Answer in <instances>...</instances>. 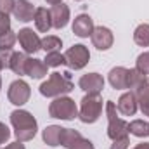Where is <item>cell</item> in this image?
<instances>
[{
    "mask_svg": "<svg viewBox=\"0 0 149 149\" xmlns=\"http://www.w3.org/2000/svg\"><path fill=\"white\" fill-rule=\"evenodd\" d=\"M135 70L141 71L142 74H149V52H142L137 56V61H135Z\"/></svg>",
    "mask_w": 149,
    "mask_h": 149,
    "instance_id": "4316f807",
    "label": "cell"
},
{
    "mask_svg": "<svg viewBox=\"0 0 149 149\" xmlns=\"http://www.w3.org/2000/svg\"><path fill=\"white\" fill-rule=\"evenodd\" d=\"M63 47V40L56 35H47V37L42 38V50L47 52H54V50H61Z\"/></svg>",
    "mask_w": 149,
    "mask_h": 149,
    "instance_id": "603a6c76",
    "label": "cell"
},
{
    "mask_svg": "<svg viewBox=\"0 0 149 149\" xmlns=\"http://www.w3.org/2000/svg\"><path fill=\"white\" fill-rule=\"evenodd\" d=\"M116 109H118V113H121L123 116H134L137 113V109H139L135 94L132 90L121 94L120 99H118V102H116Z\"/></svg>",
    "mask_w": 149,
    "mask_h": 149,
    "instance_id": "5bb4252c",
    "label": "cell"
},
{
    "mask_svg": "<svg viewBox=\"0 0 149 149\" xmlns=\"http://www.w3.org/2000/svg\"><path fill=\"white\" fill-rule=\"evenodd\" d=\"M128 148H130V139L128 137H123V139L113 141V144L109 149H128Z\"/></svg>",
    "mask_w": 149,
    "mask_h": 149,
    "instance_id": "f546056e",
    "label": "cell"
},
{
    "mask_svg": "<svg viewBox=\"0 0 149 149\" xmlns=\"http://www.w3.org/2000/svg\"><path fill=\"white\" fill-rule=\"evenodd\" d=\"M17 42L26 54H35L42 49V38L31 28H23L17 31Z\"/></svg>",
    "mask_w": 149,
    "mask_h": 149,
    "instance_id": "9c48e42d",
    "label": "cell"
},
{
    "mask_svg": "<svg viewBox=\"0 0 149 149\" xmlns=\"http://www.w3.org/2000/svg\"><path fill=\"white\" fill-rule=\"evenodd\" d=\"M134 42L139 47H149V24L142 23L134 31Z\"/></svg>",
    "mask_w": 149,
    "mask_h": 149,
    "instance_id": "7402d4cb",
    "label": "cell"
},
{
    "mask_svg": "<svg viewBox=\"0 0 149 149\" xmlns=\"http://www.w3.org/2000/svg\"><path fill=\"white\" fill-rule=\"evenodd\" d=\"M35 10H37V9H35V5H33L30 0H16L12 14H14V17H16L17 21L28 23V21H33Z\"/></svg>",
    "mask_w": 149,
    "mask_h": 149,
    "instance_id": "9a60e30c",
    "label": "cell"
},
{
    "mask_svg": "<svg viewBox=\"0 0 149 149\" xmlns=\"http://www.w3.org/2000/svg\"><path fill=\"white\" fill-rule=\"evenodd\" d=\"M47 3H50V5H56V3H61L63 0H45Z\"/></svg>",
    "mask_w": 149,
    "mask_h": 149,
    "instance_id": "d590c367",
    "label": "cell"
},
{
    "mask_svg": "<svg viewBox=\"0 0 149 149\" xmlns=\"http://www.w3.org/2000/svg\"><path fill=\"white\" fill-rule=\"evenodd\" d=\"M144 78H146V74H142L141 71H137L135 68L128 70V90H134Z\"/></svg>",
    "mask_w": 149,
    "mask_h": 149,
    "instance_id": "83f0119b",
    "label": "cell"
},
{
    "mask_svg": "<svg viewBox=\"0 0 149 149\" xmlns=\"http://www.w3.org/2000/svg\"><path fill=\"white\" fill-rule=\"evenodd\" d=\"M9 139H10V130H9V127L0 121V146L5 144Z\"/></svg>",
    "mask_w": 149,
    "mask_h": 149,
    "instance_id": "1f68e13d",
    "label": "cell"
},
{
    "mask_svg": "<svg viewBox=\"0 0 149 149\" xmlns=\"http://www.w3.org/2000/svg\"><path fill=\"white\" fill-rule=\"evenodd\" d=\"M132 149H149V142H141V144H137L135 148Z\"/></svg>",
    "mask_w": 149,
    "mask_h": 149,
    "instance_id": "e575fe53",
    "label": "cell"
},
{
    "mask_svg": "<svg viewBox=\"0 0 149 149\" xmlns=\"http://www.w3.org/2000/svg\"><path fill=\"white\" fill-rule=\"evenodd\" d=\"M132 92L135 94L137 104H139V102H146V101H149V76H146Z\"/></svg>",
    "mask_w": 149,
    "mask_h": 149,
    "instance_id": "d4e9b609",
    "label": "cell"
},
{
    "mask_svg": "<svg viewBox=\"0 0 149 149\" xmlns=\"http://www.w3.org/2000/svg\"><path fill=\"white\" fill-rule=\"evenodd\" d=\"M70 16H71V12H70V7L66 5V3H56V5H52V9H50V19H52V28H56V30H63V28H66V24L70 23Z\"/></svg>",
    "mask_w": 149,
    "mask_h": 149,
    "instance_id": "7c38bea8",
    "label": "cell"
},
{
    "mask_svg": "<svg viewBox=\"0 0 149 149\" xmlns=\"http://www.w3.org/2000/svg\"><path fill=\"white\" fill-rule=\"evenodd\" d=\"M73 33L80 38H88L94 31V19L88 14H78L73 19Z\"/></svg>",
    "mask_w": 149,
    "mask_h": 149,
    "instance_id": "4fadbf2b",
    "label": "cell"
},
{
    "mask_svg": "<svg viewBox=\"0 0 149 149\" xmlns=\"http://www.w3.org/2000/svg\"><path fill=\"white\" fill-rule=\"evenodd\" d=\"M43 63L49 68H59V66L66 64V57H64V54H61V50H54V52H47Z\"/></svg>",
    "mask_w": 149,
    "mask_h": 149,
    "instance_id": "cb8c5ba5",
    "label": "cell"
},
{
    "mask_svg": "<svg viewBox=\"0 0 149 149\" xmlns=\"http://www.w3.org/2000/svg\"><path fill=\"white\" fill-rule=\"evenodd\" d=\"M35 26H37L38 31L42 33H47L50 28H52V19H50V10H47L45 7H38L35 10Z\"/></svg>",
    "mask_w": 149,
    "mask_h": 149,
    "instance_id": "d6986e66",
    "label": "cell"
},
{
    "mask_svg": "<svg viewBox=\"0 0 149 149\" xmlns=\"http://www.w3.org/2000/svg\"><path fill=\"white\" fill-rule=\"evenodd\" d=\"M3 149H26V148H24V144H23V142L16 141V142H10L9 146H5Z\"/></svg>",
    "mask_w": 149,
    "mask_h": 149,
    "instance_id": "d6a6232c",
    "label": "cell"
},
{
    "mask_svg": "<svg viewBox=\"0 0 149 149\" xmlns=\"http://www.w3.org/2000/svg\"><path fill=\"white\" fill-rule=\"evenodd\" d=\"M66 66L71 70H83L90 61V52L83 43H76L64 52Z\"/></svg>",
    "mask_w": 149,
    "mask_h": 149,
    "instance_id": "8992f818",
    "label": "cell"
},
{
    "mask_svg": "<svg viewBox=\"0 0 149 149\" xmlns=\"http://www.w3.org/2000/svg\"><path fill=\"white\" fill-rule=\"evenodd\" d=\"M0 149H2V148H0Z\"/></svg>",
    "mask_w": 149,
    "mask_h": 149,
    "instance_id": "ab89813d",
    "label": "cell"
},
{
    "mask_svg": "<svg viewBox=\"0 0 149 149\" xmlns=\"http://www.w3.org/2000/svg\"><path fill=\"white\" fill-rule=\"evenodd\" d=\"M106 116H108V137L111 141L128 137V134H130L128 121H125L123 118L118 116L116 104L113 101H106Z\"/></svg>",
    "mask_w": 149,
    "mask_h": 149,
    "instance_id": "3957f363",
    "label": "cell"
},
{
    "mask_svg": "<svg viewBox=\"0 0 149 149\" xmlns=\"http://www.w3.org/2000/svg\"><path fill=\"white\" fill-rule=\"evenodd\" d=\"M139 108H141V111H142L144 116H149V101H146V102H139Z\"/></svg>",
    "mask_w": 149,
    "mask_h": 149,
    "instance_id": "836d02e7",
    "label": "cell"
},
{
    "mask_svg": "<svg viewBox=\"0 0 149 149\" xmlns=\"http://www.w3.org/2000/svg\"><path fill=\"white\" fill-rule=\"evenodd\" d=\"M63 127L61 125H49V127H45L43 128V132H42V139H43V142L47 144V146H52V148H56V146H61V135H63Z\"/></svg>",
    "mask_w": 149,
    "mask_h": 149,
    "instance_id": "e0dca14e",
    "label": "cell"
},
{
    "mask_svg": "<svg viewBox=\"0 0 149 149\" xmlns=\"http://www.w3.org/2000/svg\"><path fill=\"white\" fill-rule=\"evenodd\" d=\"M108 80L111 83L113 88L116 90H125L128 88V68L123 66H116L108 73Z\"/></svg>",
    "mask_w": 149,
    "mask_h": 149,
    "instance_id": "2e32d148",
    "label": "cell"
},
{
    "mask_svg": "<svg viewBox=\"0 0 149 149\" xmlns=\"http://www.w3.org/2000/svg\"><path fill=\"white\" fill-rule=\"evenodd\" d=\"M90 40H92V43L97 50H108L114 43V35L106 26H95L92 35H90Z\"/></svg>",
    "mask_w": 149,
    "mask_h": 149,
    "instance_id": "8fae6325",
    "label": "cell"
},
{
    "mask_svg": "<svg viewBox=\"0 0 149 149\" xmlns=\"http://www.w3.org/2000/svg\"><path fill=\"white\" fill-rule=\"evenodd\" d=\"M10 125H12L14 135L19 142H28L37 135L38 123L35 116L26 109H16L10 113Z\"/></svg>",
    "mask_w": 149,
    "mask_h": 149,
    "instance_id": "6da1fadb",
    "label": "cell"
},
{
    "mask_svg": "<svg viewBox=\"0 0 149 149\" xmlns=\"http://www.w3.org/2000/svg\"><path fill=\"white\" fill-rule=\"evenodd\" d=\"M128 130L135 137H141V139L149 137V123L144 121V120H134V121H130L128 123Z\"/></svg>",
    "mask_w": 149,
    "mask_h": 149,
    "instance_id": "44dd1931",
    "label": "cell"
},
{
    "mask_svg": "<svg viewBox=\"0 0 149 149\" xmlns=\"http://www.w3.org/2000/svg\"><path fill=\"white\" fill-rule=\"evenodd\" d=\"M78 87L85 94L101 95V92L104 88V78H102V74H99V73H87L78 80Z\"/></svg>",
    "mask_w": 149,
    "mask_h": 149,
    "instance_id": "30bf717a",
    "label": "cell"
},
{
    "mask_svg": "<svg viewBox=\"0 0 149 149\" xmlns=\"http://www.w3.org/2000/svg\"><path fill=\"white\" fill-rule=\"evenodd\" d=\"M76 2H81V0H76Z\"/></svg>",
    "mask_w": 149,
    "mask_h": 149,
    "instance_id": "f35d334b",
    "label": "cell"
},
{
    "mask_svg": "<svg viewBox=\"0 0 149 149\" xmlns=\"http://www.w3.org/2000/svg\"><path fill=\"white\" fill-rule=\"evenodd\" d=\"M0 90H2V78H0Z\"/></svg>",
    "mask_w": 149,
    "mask_h": 149,
    "instance_id": "74e56055",
    "label": "cell"
},
{
    "mask_svg": "<svg viewBox=\"0 0 149 149\" xmlns=\"http://www.w3.org/2000/svg\"><path fill=\"white\" fill-rule=\"evenodd\" d=\"M9 30H10V17H9V14L0 12V35L7 33Z\"/></svg>",
    "mask_w": 149,
    "mask_h": 149,
    "instance_id": "f1b7e54d",
    "label": "cell"
},
{
    "mask_svg": "<svg viewBox=\"0 0 149 149\" xmlns=\"http://www.w3.org/2000/svg\"><path fill=\"white\" fill-rule=\"evenodd\" d=\"M14 3H16V0H0V12L10 14L14 10Z\"/></svg>",
    "mask_w": 149,
    "mask_h": 149,
    "instance_id": "4dcf8cb0",
    "label": "cell"
},
{
    "mask_svg": "<svg viewBox=\"0 0 149 149\" xmlns=\"http://www.w3.org/2000/svg\"><path fill=\"white\" fill-rule=\"evenodd\" d=\"M61 146H64L66 149H95L94 144L85 139L78 130L74 128H64L63 135H61Z\"/></svg>",
    "mask_w": 149,
    "mask_h": 149,
    "instance_id": "ba28073f",
    "label": "cell"
},
{
    "mask_svg": "<svg viewBox=\"0 0 149 149\" xmlns=\"http://www.w3.org/2000/svg\"><path fill=\"white\" fill-rule=\"evenodd\" d=\"M73 88H74V83H73V80H71L70 71H64V73L54 71L40 85V94L43 97H54L56 99V97L70 94Z\"/></svg>",
    "mask_w": 149,
    "mask_h": 149,
    "instance_id": "7a4b0ae2",
    "label": "cell"
},
{
    "mask_svg": "<svg viewBox=\"0 0 149 149\" xmlns=\"http://www.w3.org/2000/svg\"><path fill=\"white\" fill-rule=\"evenodd\" d=\"M16 42H17V35L12 30H9L7 33L0 35V50H12Z\"/></svg>",
    "mask_w": 149,
    "mask_h": 149,
    "instance_id": "484cf974",
    "label": "cell"
},
{
    "mask_svg": "<svg viewBox=\"0 0 149 149\" xmlns=\"http://www.w3.org/2000/svg\"><path fill=\"white\" fill-rule=\"evenodd\" d=\"M3 70V63H2V59H0V71Z\"/></svg>",
    "mask_w": 149,
    "mask_h": 149,
    "instance_id": "8d00e7d4",
    "label": "cell"
},
{
    "mask_svg": "<svg viewBox=\"0 0 149 149\" xmlns=\"http://www.w3.org/2000/svg\"><path fill=\"white\" fill-rule=\"evenodd\" d=\"M47 64L42 61V59H33V57H30V61H28V64H26V76H30V78H35V80H40V78H43V76H47Z\"/></svg>",
    "mask_w": 149,
    "mask_h": 149,
    "instance_id": "ffe728a7",
    "label": "cell"
},
{
    "mask_svg": "<svg viewBox=\"0 0 149 149\" xmlns=\"http://www.w3.org/2000/svg\"><path fill=\"white\" fill-rule=\"evenodd\" d=\"M30 95H31V88H30V85H28L24 80H21V78L14 80V81L9 85V88H7V99H9V102L14 104V106H23V104H26V102L30 101Z\"/></svg>",
    "mask_w": 149,
    "mask_h": 149,
    "instance_id": "52a82bcc",
    "label": "cell"
},
{
    "mask_svg": "<svg viewBox=\"0 0 149 149\" xmlns=\"http://www.w3.org/2000/svg\"><path fill=\"white\" fill-rule=\"evenodd\" d=\"M30 57L26 52H12L10 61H9V70H12L16 74L23 76L26 74V64H28Z\"/></svg>",
    "mask_w": 149,
    "mask_h": 149,
    "instance_id": "ac0fdd59",
    "label": "cell"
},
{
    "mask_svg": "<svg viewBox=\"0 0 149 149\" xmlns=\"http://www.w3.org/2000/svg\"><path fill=\"white\" fill-rule=\"evenodd\" d=\"M49 114L50 118H57V120H74L78 118V106L71 97L68 95H61V97H56L50 106H49Z\"/></svg>",
    "mask_w": 149,
    "mask_h": 149,
    "instance_id": "5b68a950",
    "label": "cell"
},
{
    "mask_svg": "<svg viewBox=\"0 0 149 149\" xmlns=\"http://www.w3.org/2000/svg\"><path fill=\"white\" fill-rule=\"evenodd\" d=\"M102 99L101 95H94V94H87L81 101H80V109H78V118L81 123H95L101 114H102Z\"/></svg>",
    "mask_w": 149,
    "mask_h": 149,
    "instance_id": "277c9868",
    "label": "cell"
}]
</instances>
